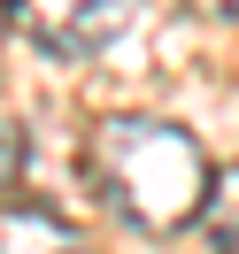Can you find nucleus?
Returning <instances> with one entry per match:
<instances>
[{
    "label": "nucleus",
    "mask_w": 239,
    "mask_h": 254,
    "mask_svg": "<svg viewBox=\"0 0 239 254\" xmlns=\"http://www.w3.org/2000/svg\"><path fill=\"white\" fill-rule=\"evenodd\" d=\"M193 223H201L224 254H239V162H232V170H208V200H201Z\"/></svg>",
    "instance_id": "20e7f679"
},
{
    "label": "nucleus",
    "mask_w": 239,
    "mask_h": 254,
    "mask_svg": "<svg viewBox=\"0 0 239 254\" xmlns=\"http://www.w3.org/2000/svg\"><path fill=\"white\" fill-rule=\"evenodd\" d=\"M8 31H16V0H0V39H8Z\"/></svg>",
    "instance_id": "423d86ee"
},
{
    "label": "nucleus",
    "mask_w": 239,
    "mask_h": 254,
    "mask_svg": "<svg viewBox=\"0 0 239 254\" xmlns=\"http://www.w3.org/2000/svg\"><path fill=\"white\" fill-rule=\"evenodd\" d=\"M16 170H23V131L8 124V116H0V192L16 185Z\"/></svg>",
    "instance_id": "39448f33"
},
{
    "label": "nucleus",
    "mask_w": 239,
    "mask_h": 254,
    "mask_svg": "<svg viewBox=\"0 0 239 254\" xmlns=\"http://www.w3.org/2000/svg\"><path fill=\"white\" fill-rule=\"evenodd\" d=\"M0 254H93L78 223H62L54 208H23L8 200L0 208Z\"/></svg>",
    "instance_id": "7ed1b4c3"
},
{
    "label": "nucleus",
    "mask_w": 239,
    "mask_h": 254,
    "mask_svg": "<svg viewBox=\"0 0 239 254\" xmlns=\"http://www.w3.org/2000/svg\"><path fill=\"white\" fill-rule=\"evenodd\" d=\"M93 185L131 231L170 239L208 200V154L170 116H108L93 131Z\"/></svg>",
    "instance_id": "f257e3e1"
},
{
    "label": "nucleus",
    "mask_w": 239,
    "mask_h": 254,
    "mask_svg": "<svg viewBox=\"0 0 239 254\" xmlns=\"http://www.w3.org/2000/svg\"><path fill=\"white\" fill-rule=\"evenodd\" d=\"M139 8H147V0H16V23H23L47 54L85 62V54L116 47V39L139 23Z\"/></svg>",
    "instance_id": "f03ea898"
}]
</instances>
